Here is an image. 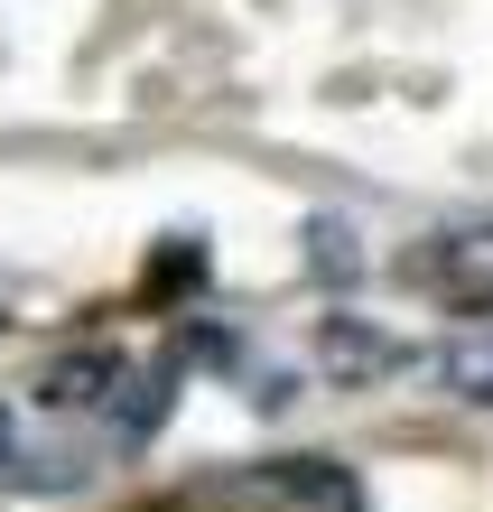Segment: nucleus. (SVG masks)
Listing matches in <instances>:
<instances>
[{
  "instance_id": "nucleus-3",
  "label": "nucleus",
  "mask_w": 493,
  "mask_h": 512,
  "mask_svg": "<svg viewBox=\"0 0 493 512\" xmlns=\"http://www.w3.org/2000/svg\"><path fill=\"white\" fill-rule=\"evenodd\" d=\"M177 364H149V373H121V391H112V438L121 447H149L159 438V419H168V401H177Z\"/></svg>"
},
{
  "instance_id": "nucleus-5",
  "label": "nucleus",
  "mask_w": 493,
  "mask_h": 512,
  "mask_svg": "<svg viewBox=\"0 0 493 512\" xmlns=\"http://www.w3.org/2000/svg\"><path fill=\"white\" fill-rule=\"evenodd\" d=\"M280 494L317 503V512H363L354 475H345V466H326V457H289V466H280Z\"/></svg>"
},
{
  "instance_id": "nucleus-4",
  "label": "nucleus",
  "mask_w": 493,
  "mask_h": 512,
  "mask_svg": "<svg viewBox=\"0 0 493 512\" xmlns=\"http://www.w3.org/2000/svg\"><path fill=\"white\" fill-rule=\"evenodd\" d=\"M317 354H326V373H345V382H373L400 364V345L382 336V326H363V317H326L317 326Z\"/></svg>"
},
{
  "instance_id": "nucleus-6",
  "label": "nucleus",
  "mask_w": 493,
  "mask_h": 512,
  "mask_svg": "<svg viewBox=\"0 0 493 512\" xmlns=\"http://www.w3.org/2000/svg\"><path fill=\"white\" fill-rule=\"evenodd\" d=\"M307 270H317V280H354V270H363L354 224H335V215H317V224H307Z\"/></svg>"
},
{
  "instance_id": "nucleus-2",
  "label": "nucleus",
  "mask_w": 493,
  "mask_h": 512,
  "mask_svg": "<svg viewBox=\"0 0 493 512\" xmlns=\"http://www.w3.org/2000/svg\"><path fill=\"white\" fill-rule=\"evenodd\" d=\"M121 373L131 364H121L112 345H75V354H56V364L38 373V401L47 410H94L103 391H121Z\"/></svg>"
},
{
  "instance_id": "nucleus-9",
  "label": "nucleus",
  "mask_w": 493,
  "mask_h": 512,
  "mask_svg": "<svg viewBox=\"0 0 493 512\" xmlns=\"http://www.w3.org/2000/svg\"><path fill=\"white\" fill-rule=\"evenodd\" d=\"M187 280H205V243H187V233H177V243L149 261V289H187Z\"/></svg>"
},
{
  "instance_id": "nucleus-10",
  "label": "nucleus",
  "mask_w": 493,
  "mask_h": 512,
  "mask_svg": "<svg viewBox=\"0 0 493 512\" xmlns=\"http://www.w3.org/2000/svg\"><path fill=\"white\" fill-rule=\"evenodd\" d=\"M10 466H19V438H10V410H0V485H10Z\"/></svg>"
},
{
  "instance_id": "nucleus-7",
  "label": "nucleus",
  "mask_w": 493,
  "mask_h": 512,
  "mask_svg": "<svg viewBox=\"0 0 493 512\" xmlns=\"http://www.w3.org/2000/svg\"><path fill=\"white\" fill-rule=\"evenodd\" d=\"M438 373L456 382V401H484V410H493V345H484V336L447 345V364H438Z\"/></svg>"
},
{
  "instance_id": "nucleus-1",
  "label": "nucleus",
  "mask_w": 493,
  "mask_h": 512,
  "mask_svg": "<svg viewBox=\"0 0 493 512\" xmlns=\"http://www.w3.org/2000/svg\"><path fill=\"white\" fill-rule=\"evenodd\" d=\"M400 270H410L419 289H438L447 308H466V317H484V308H493V233H447V243L410 252Z\"/></svg>"
},
{
  "instance_id": "nucleus-8",
  "label": "nucleus",
  "mask_w": 493,
  "mask_h": 512,
  "mask_svg": "<svg viewBox=\"0 0 493 512\" xmlns=\"http://www.w3.org/2000/svg\"><path fill=\"white\" fill-rule=\"evenodd\" d=\"M10 485H19V494H75V485H84V457H75V447H56V457H19Z\"/></svg>"
}]
</instances>
